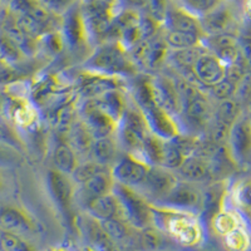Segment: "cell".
<instances>
[{
	"label": "cell",
	"instance_id": "obj_10",
	"mask_svg": "<svg viewBox=\"0 0 251 251\" xmlns=\"http://www.w3.org/2000/svg\"><path fill=\"white\" fill-rule=\"evenodd\" d=\"M149 84L152 100L157 106L172 117L180 114V97L174 80L166 77H151L149 78Z\"/></svg>",
	"mask_w": 251,
	"mask_h": 251
},
{
	"label": "cell",
	"instance_id": "obj_1",
	"mask_svg": "<svg viewBox=\"0 0 251 251\" xmlns=\"http://www.w3.org/2000/svg\"><path fill=\"white\" fill-rule=\"evenodd\" d=\"M151 214L152 224L180 245L194 248L202 241L203 228L196 214L157 205H151Z\"/></svg>",
	"mask_w": 251,
	"mask_h": 251
},
{
	"label": "cell",
	"instance_id": "obj_29",
	"mask_svg": "<svg viewBox=\"0 0 251 251\" xmlns=\"http://www.w3.org/2000/svg\"><path fill=\"white\" fill-rule=\"evenodd\" d=\"M166 43L169 49L172 50H182V49L194 48L200 46L202 37L194 33H186V31H172L166 30L165 37Z\"/></svg>",
	"mask_w": 251,
	"mask_h": 251
},
{
	"label": "cell",
	"instance_id": "obj_31",
	"mask_svg": "<svg viewBox=\"0 0 251 251\" xmlns=\"http://www.w3.org/2000/svg\"><path fill=\"white\" fill-rule=\"evenodd\" d=\"M224 197V187L223 185H212L207 187L202 192V202H201V211L206 215H215L221 211V203H223Z\"/></svg>",
	"mask_w": 251,
	"mask_h": 251
},
{
	"label": "cell",
	"instance_id": "obj_50",
	"mask_svg": "<svg viewBox=\"0 0 251 251\" xmlns=\"http://www.w3.org/2000/svg\"><path fill=\"white\" fill-rule=\"evenodd\" d=\"M239 42L240 59L243 60L244 64L251 68V35H243L237 38Z\"/></svg>",
	"mask_w": 251,
	"mask_h": 251
},
{
	"label": "cell",
	"instance_id": "obj_57",
	"mask_svg": "<svg viewBox=\"0 0 251 251\" xmlns=\"http://www.w3.org/2000/svg\"><path fill=\"white\" fill-rule=\"evenodd\" d=\"M103 1H114V0H103Z\"/></svg>",
	"mask_w": 251,
	"mask_h": 251
},
{
	"label": "cell",
	"instance_id": "obj_27",
	"mask_svg": "<svg viewBox=\"0 0 251 251\" xmlns=\"http://www.w3.org/2000/svg\"><path fill=\"white\" fill-rule=\"evenodd\" d=\"M93 161L102 166L108 167L111 163L114 162L117 156V147L111 137L94 138L91 149Z\"/></svg>",
	"mask_w": 251,
	"mask_h": 251
},
{
	"label": "cell",
	"instance_id": "obj_23",
	"mask_svg": "<svg viewBox=\"0 0 251 251\" xmlns=\"http://www.w3.org/2000/svg\"><path fill=\"white\" fill-rule=\"evenodd\" d=\"M59 82L51 75L40 77L30 89V100L35 107H43L50 100L51 97L59 93Z\"/></svg>",
	"mask_w": 251,
	"mask_h": 251
},
{
	"label": "cell",
	"instance_id": "obj_56",
	"mask_svg": "<svg viewBox=\"0 0 251 251\" xmlns=\"http://www.w3.org/2000/svg\"><path fill=\"white\" fill-rule=\"evenodd\" d=\"M47 251H67V250L63 248H50V249H48Z\"/></svg>",
	"mask_w": 251,
	"mask_h": 251
},
{
	"label": "cell",
	"instance_id": "obj_30",
	"mask_svg": "<svg viewBox=\"0 0 251 251\" xmlns=\"http://www.w3.org/2000/svg\"><path fill=\"white\" fill-rule=\"evenodd\" d=\"M187 156L188 154H186L185 149L180 143H176L175 140H166L161 167H165L170 171H174V170L177 171Z\"/></svg>",
	"mask_w": 251,
	"mask_h": 251
},
{
	"label": "cell",
	"instance_id": "obj_44",
	"mask_svg": "<svg viewBox=\"0 0 251 251\" xmlns=\"http://www.w3.org/2000/svg\"><path fill=\"white\" fill-rule=\"evenodd\" d=\"M170 1L169 0H147L146 3V8L143 13L154 19L157 23H160L161 25L165 22L166 14L169 10Z\"/></svg>",
	"mask_w": 251,
	"mask_h": 251
},
{
	"label": "cell",
	"instance_id": "obj_19",
	"mask_svg": "<svg viewBox=\"0 0 251 251\" xmlns=\"http://www.w3.org/2000/svg\"><path fill=\"white\" fill-rule=\"evenodd\" d=\"M86 211L88 212L89 217L97 221L120 217V206H118L117 199L112 192L102 195V196L87 199Z\"/></svg>",
	"mask_w": 251,
	"mask_h": 251
},
{
	"label": "cell",
	"instance_id": "obj_24",
	"mask_svg": "<svg viewBox=\"0 0 251 251\" xmlns=\"http://www.w3.org/2000/svg\"><path fill=\"white\" fill-rule=\"evenodd\" d=\"M55 170L64 175H72L77 167V154L68 142H59L53 153Z\"/></svg>",
	"mask_w": 251,
	"mask_h": 251
},
{
	"label": "cell",
	"instance_id": "obj_22",
	"mask_svg": "<svg viewBox=\"0 0 251 251\" xmlns=\"http://www.w3.org/2000/svg\"><path fill=\"white\" fill-rule=\"evenodd\" d=\"M93 102L103 113H106L117 125L120 123L121 118L123 117V113H125L126 108H127L125 94L122 93V89L107 92V93L102 94L100 97L94 98Z\"/></svg>",
	"mask_w": 251,
	"mask_h": 251
},
{
	"label": "cell",
	"instance_id": "obj_53",
	"mask_svg": "<svg viewBox=\"0 0 251 251\" xmlns=\"http://www.w3.org/2000/svg\"><path fill=\"white\" fill-rule=\"evenodd\" d=\"M120 3L126 9H133V10H137V12H143L147 0H120Z\"/></svg>",
	"mask_w": 251,
	"mask_h": 251
},
{
	"label": "cell",
	"instance_id": "obj_16",
	"mask_svg": "<svg viewBox=\"0 0 251 251\" xmlns=\"http://www.w3.org/2000/svg\"><path fill=\"white\" fill-rule=\"evenodd\" d=\"M230 154L235 161L245 160L251 152V125L245 118H237L227 137Z\"/></svg>",
	"mask_w": 251,
	"mask_h": 251
},
{
	"label": "cell",
	"instance_id": "obj_51",
	"mask_svg": "<svg viewBox=\"0 0 251 251\" xmlns=\"http://www.w3.org/2000/svg\"><path fill=\"white\" fill-rule=\"evenodd\" d=\"M20 78V72L12 66L0 67V86H6L18 82Z\"/></svg>",
	"mask_w": 251,
	"mask_h": 251
},
{
	"label": "cell",
	"instance_id": "obj_43",
	"mask_svg": "<svg viewBox=\"0 0 251 251\" xmlns=\"http://www.w3.org/2000/svg\"><path fill=\"white\" fill-rule=\"evenodd\" d=\"M39 42L43 44L46 50H48L50 54H59L63 49L66 48V42L63 38L60 30L49 31L47 34L40 38Z\"/></svg>",
	"mask_w": 251,
	"mask_h": 251
},
{
	"label": "cell",
	"instance_id": "obj_15",
	"mask_svg": "<svg viewBox=\"0 0 251 251\" xmlns=\"http://www.w3.org/2000/svg\"><path fill=\"white\" fill-rule=\"evenodd\" d=\"M49 192L55 202V205L66 214H71L72 203H73V196H75V188L69 180L68 175H64L57 170L49 171L48 177Z\"/></svg>",
	"mask_w": 251,
	"mask_h": 251
},
{
	"label": "cell",
	"instance_id": "obj_9",
	"mask_svg": "<svg viewBox=\"0 0 251 251\" xmlns=\"http://www.w3.org/2000/svg\"><path fill=\"white\" fill-rule=\"evenodd\" d=\"M177 182H178V178L175 176L172 171L160 166H151L149 174L140 187L142 188V196L145 199L147 196L150 199H153L154 202H157L169 194Z\"/></svg>",
	"mask_w": 251,
	"mask_h": 251
},
{
	"label": "cell",
	"instance_id": "obj_35",
	"mask_svg": "<svg viewBox=\"0 0 251 251\" xmlns=\"http://www.w3.org/2000/svg\"><path fill=\"white\" fill-rule=\"evenodd\" d=\"M100 227L103 228V231L106 232L107 236L113 241H123L128 237V224L123 221L120 217H113V219L104 220V221H100Z\"/></svg>",
	"mask_w": 251,
	"mask_h": 251
},
{
	"label": "cell",
	"instance_id": "obj_36",
	"mask_svg": "<svg viewBox=\"0 0 251 251\" xmlns=\"http://www.w3.org/2000/svg\"><path fill=\"white\" fill-rule=\"evenodd\" d=\"M212 226H214L215 231L224 237L241 225H240L239 217L234 212L220 211L219 214L212 217Z\"/></svg>",
	"mask_w": 251,
	"mask_h": 251
},
{
	"label": "cell",
	"instance_id": "obj_5",
	"mask_svg": "<svg viewBox=\"0 0 251 251\" xmlns=\"http://www.w3.org/2000/svg\"><path fill=\"white\" fill-rule=\"evenodd\" d=\"M80 9L86 23L88 38L104 42L107 31L113 23L114 18L125 8L120 3V0H84L80 4Z\"/></svg>",
	"mask_w": 251,
	"mask_h": 251
},
{
	"label": "cell",
	"instance_id": "obj_13",
	"mask_svg": "<svg viewBox=\"0 0 251 251\" xmlns=\"http://www.w3.org/2000/svg\"><path fill=\"white\" fill-rule=\"evenodd\" d=\"M199 20L203 35H217L231 33L230 30L235 23V15L230 5H227L224 0L211 12L199 18Z\"/></svg>",
	"mask_w": 251,
	"mask_h": 251
},
{
	"label": "cell",
	"instance_id": "obj_11",
	"mask_svg": "<svg viewBox=\"0 0 251 251\" xmlns=\"http://www.w3.org/2000/svg\"><path fill=\"white\" fill-rule=\"evenodd\" d=\"M123 80L121 77L100 75L93 72H83L78 80V92L86 100H94L107 92L122 89Z\"/></svg>",
	"mask_w": 251,
	"mask_h": 251
},
{
	"label": "cell",
	"instance_id": "obj_39",
	"mask_svg": "<svg viewBox=\"0 0 251 251\" xmlns=\"http://www.w3.org/2000/svg\"><path fill=\"white\" fill-rule=\"evenodd\" d=\"M107 170H109L107 166L100 165V163H97L96 161H88V162L78 163L75 170L73 171V174H72V176H73L75 182L83 185V183L86 182V181H88L89 178H92V177L96 176V175L100 174V172L107 171Z\"/></svg>",
	"mask_w": 251,
	"mask_h": 251
},
{
	"label": "cell",
	"instance_id": "obj_48",
	"mask_svg": "<svg viewBox=\"0 0 251 251\" xmlns=\"http://www.w3.org/2000/svg\"><path fill=\"white\" fill-rule=\"evenodd\" d=\"M8 5L10 13L19 17V15L30 14L40 5L38 0H4Z\"/></svg>",
	"mask_w": 251,
	"mask_h": 251
},
{
	"label": "cell",
	"instance_id": "obj_55",
	"mask_svg": "<svg viewBox=\"0 0 251 251\" xmlns=\"http://www.w3.org/2000/svg\"><path fill=\"white\" fill-rule=\"evenodd\" d=\"M80 251H100V250L96 248H93V246H91V245H87V246H84V248H83Z\"/></svg>",
	"mask_w": 251,
	"mask_h": 251
},
{
	"label": "cell",
	"instance_id": "obj_40",
	"mask_svg": "<svg viewBox=\"0 0 251 251\" xmlns=\"http://www.w3.org/2000/svg\"><path fill=\"white\" fill-rule=\"evenodd\" d=\"M0 251H34L22 236L12 232L3 231L0 234Z\"/></svg>",
	"mask_w": 251,
	"mask_h": 251
},
{
	"label": "cell",
	"instance_id": "obj_14",
	"mask_svg": "<svg viewBox=\"0 0 251 251\" xmlns=\"http://www.w3.org/2000/svg\"><path fill=\"white\" fill-rule=\"evenodd\" d=\"M192 71L199 83L210 88L225 78L226 66L205 49L195 62Z\"/></svg>",
	"mask_w": 251,
	"mask_h": 251
},
{
	"label": "cell",
	"instance_id": "obj_6",
	"mask_svg": "<svg viewBox=\"0 0 251 251\" xmlns=\"http://www.w3.org/2000/svg\"><path fill=\"white\" fill-rule=\"evenodd\" d=\"M202 192L190 182H177L169 194L157 201V206L196 214L201 211Z\"/></svg>",
	"mask_w": 251,
	"mask_h": 251
},
{
	"label": "cell",
	"instance_id": "obj_45",
	"mask_svg": "<svg viewBox=\"0 0 251 251\" xmlns=\"http://www.w3.org/2000/svg\"><path fill=\"white\" fill-rule=\"evenodd\" d=\"M141 245L145 249H150V250H156L160 249L163 245V236L162 232L158 228H153L151 226L149 227L142 228L140 236Z\"/></svg>",
	"mask_w": 251,
	"mask_h": 251
},
{
	"label": "cell",
	"instance_id": "obj_54",
	"mask_svg": "<svg viewBox=\"0 0 251 251\" xmlns=\"http://www.w3.org/2000/svg\"><path fill=\"white\" fill-rule=\"evenodd\" d=\"M8 100L9 98L6 97V94H4V92H0V116H4V114H5Z\"/></svg>",
	"mask_w": 251,
	"mask_h": 251
},
{
	"label": "cell",
	"instance_id": "obj_17",
	"mask_svg": "<svg viewBox=\"0 0 251 251\" xmlns=\"http://www.w3.org/2000/svg\"><path fill=\"white\" fill-rule=\"evenodd\" d=\"M162 25L165 26L166 30L186 31V33H194V34L203 37L199 18L176 4H170Z\"/></svg>",
	"mask_w": 251,
	"mask_h": 251
},
{
	"label": "cell",
	"instance_id": "obj_3",
	"mask_svg": "<svg viewBox=\"0 0 251 251\" xmlns=\"http://www.w3.org/2000/svg\"><path fill=\"white\" fill-rule=\"evenodd\" d=\"M84 67L88 72L112 77L133 75L137 72V66L118 42H104L100 44L86 60Z\"/></svg>",
	"mask_w": 251,
	"mask_h": 251
},
{
	"label": "cell",
	"instance_id": "obj_28",
	"mask_svg": "<svg viewBox=\"0 0 251 251\" xmlns=\"http://www.w3.org/2000/svg\"><path fill=\"white\" fill-rule=\"evenodd\" d=\"M165 141L162 138L157 137L154 134L149 133L145 138L141 147L140 153H142V160L150 166H160L162 165V154Z\"/></svg>",
	"mask_w": 251,
	"mask_h": 251
},
{
	"label": "cell",
	"instance_id": "obj_25",
	"mask_svg": "<svg viewBox=\"0 0 251 251\" xmlns=\"http://www.w3.org/2000/svg\"><path fill=\"white\" fill-rule=\"evenodd\" d=\"M69 145L75 152L78 153H87L91 152L92 143H93L94 138L89 129L87 128V126L84 122L80 121H75L73 126L69 129Z\"/></svg>",
	"mask_w": 251,
	"mask_h": 251
},
{
	"label": "cell",
	"instance_id": "obj_58",
	"mask_svg": "<svg viewBox=\"0 0 251 251\" xmlns=\"http://www.w3.org/2000/svg\"><path fill=\"white\" fill-rule=\"evenodd\" d=\"M250 125H251V121H250Z\"/></svg>",
	"mask_w": 251,
	"mask_h": 251
},
{
	"label": "cell",
	"instance_id": "obj_8",
	"mask_svg": "<svg viewBox=\"0 0 251 251\" xmlns=\"http://www.w3.org/2000/svg\"><path fill=\"white\" fill-rule=\"evenodd\" d=\"M60 33H62L66 47L72 49H78L87 43L88 33H87L86 23L80 9V3L71 8L64 15H62V24H60Z\"/></svg>",
	"mask_w": 251,
	"mask_h": 251
},
{
	"label": "cell",
	"instance_id": "obj_42",
	"mask_svg": "<svg viewBox=\"0 0 251 251\" xmlns=\"http://www.w3.org/2000/svg\"><path fill=\"white\" fill-rule=\"evenodd\" d=\"M0 143L8 145L10 147H14L17 150L23 149V143L20 141L19 136L8 120L4 118V116H0Z\"/></svg>",
	"mask_w": 251,
	"mask_h": 251
},
{
	"label": "cell",
	"instance_id": "obj_49",
	"mask_svg": "<svg viewBox=\"0 0 251 251\" xmlns=\"http://www.w3.org/2000/svg\"><path fill=\"white\" fill-rule=\"evenodd\" d=\"M235 201L241 207L251 210V181L241 182L235 190Z\"/></svg>",
	"mask_w": 251,
	"mask_h": 251
},
{
	"label": "cell",
	"instance_id": "obj_46",
	"mask_svg": "<svg viewBox=\"0 0 251 251\" xmlns=\"http://www.w3.org/2000/svg\"><path fill=\"white\" fill-rule=\"evenodd\" d=\"M237 84L236 83L231 82L227 78H224V79L220 80L219 83L214 84L212 87H210V91H211L212 96L215 98L220 100H231V97L236 93Z\"/></svg>",
	"mask_w": 251,
	"mask_h": 251
},
{
	"label": "cell",
	"instance_id": "obj_21",
	"mask_svg": "<svg viewBox=\"0 0 251 251\" xmlns=\"http://www.w3.org/2000/svg\"><path fill=\"white\" fill-rule=\"evenodd\" d=\"M0 227L3 231L22 235L33 231V223L28 215L15 207L0 208Z\"/></svg>",
	"mask_w": 251,
	"mask_h": 251
},
{
	"label": "cell",
	"instance_id": "obj_41",
	"mask_svg": "<svg viewBox=\"0 0 251 251\" xmlns=\"http://www.w3.org/2000/svg\"><path fill=\"white\" fill-rule=\"evenodd\" d=\"M240 107L235 100H226L221 102L216 112V121L224 125L232 126L235 121L239 118Z\"/></svg>",
	"mask_w": 251,
	"mask_h": 251
},
{
	"label": "cell",
	"instance_id": "obj_4",
	"mask_svg": "<svg viewBox=\"0 0 251 251\" xmlns=\"http://www.w3.org/2000/svg\"><path fill=\"white\" fill-rule=\"evenodd\" d=\"M112 194L120 206V219L140 230L151 226V203L147 202L142 195L136 192L134 188L118 182H114Z\"/></svg>",
	"mask_w": 251,
	"mask_h": 251
},
{
	"label": "cell",
	"instance_id": "obj_12",
	"mask_svg": "<svg viewBox=\"0 0 251 251\" xmlns=\"http://www.w3.org/2000/svg\"><path fill=\"white\" fill-rule=\"evenodd\" d=\"M83 122L92 133L93 138L111 137L113 132L117 131L118 125L114 121L103 113L96 104L93 100H87L82 107Z\"/></svg>",
	"mask_w": 251,
	"mask_h": 251
},
{
	"label": "cell",
	"instance_id": "obj_18",
	"mask_svg": "<svg viewBox=\"0 0 251 251\" xmlns=\"http://www.w3.org/2000/svg\"><path fill=\"white\" fill-rule=\"evenodd\" d=\"M4 116L22 128H30L38 121V112L34 104L18 97L9 98Z\"/></svg>",
	"mask_w": 251,
	"mask_h": 251
},
{
	"label": "cell",
	"instance_id": "obj_20",
	"mask_svg": "<svg viewBox=\"0 0 251 251\" xmlns=\"http://www.w3.org/2000/svg\"><path fill=\"white\" fill-rule=\"evenodd\" d=\"M177 172L185 182L190 183L205 182L208 178H211L208 161L202 157L191 156V154L186 157Z\"/></svg>",
	"mask_w": 251,
	"mask_h": 251
},
{
	"label": "cell",
	"instance_id": "obj_34",
	"mask_svg": "<svg viewBox=\"0 0 251 251\" xmlns=\"http://www.w3.org/2000/svg\"><path fill=\"white\" fill-rule=\"evenodd\" d=\"M24 59V53L5 33L0 34V60L6 66L14 67Z\"/></svg>",
	"mask_w": 251,
	"mask_h": 251
},
{
	"label": "cell",
	"instance_id": "obj_38",
	"mask_svg": "<svg viewBox=\"0 0 251 251\" xmlns=\"http://www.w3.org/2000/svg\"><path fill=\"white\" fill-rule=\"evenodd\" d=\"M177 1H178L177 5L191 13L195 17L201 18L220 5L224 0H177Z\"/></svg>",
	"mask_w": 251,
	"mask_h": 251
},
{
	"label": "cell",
	"instance_id": "obj_26",
	"mask_svg": "<svg viewBox=\"0 0 251 251\" xmlns=\"http://www.w3.org/2000/svg\"><path fill=\"white\" fill-rule=\"evenodd\" d=\"M114 180L112 177V174L109 170L107 171H103L100 174L96 175L92 178H89L88 181L83 183V192L87 196V199L89 197H96V196H102V195L111 194L112 190H113Z\"/></svg>",
	"mask_w": 251,
	"mask_h": 251
},
{
	"label": "cell",
	"instance_id": "obj_52",
	"mask_svg": "<svg viewBox=\"0 0 251 251\" xmlns=\"http://www.w3.org/2000/svg\"><path fill=\"white\" fill-rule=\"evenodd\" d=\"M232 1L239 5L245 22L251 25V0H232Z\"/></svg>",
	"mask_w": 251,
	"mask_h": 251
},
{
	"label": "cell",
	"instance_id": "obj_37",
	"mask_svg": "<svg viewBox=\"0 0 251 251\" xmlns=\"http://www.w3.org/2000/svg\"><path fill=\"white\" fill-rule=\"evenodd\" d=\"M224 243L230 251H249L251 249L250 234L241 226L225 235Z\"/></svg>",
	"mask_w": 251,
	"mask_h": 251
},
{
	"label": "cell",
	"instance_id": "obj_47",
	"mask_svg": "<svg viewBox=\"0 0 251 251\" xmlns=\"http://www.w3.org/2000/svg\"><path fill=\"white\" fill-rule=\"evenodd\" d=\"M40 5L50 12L51 14L62 17L66 14L69 9L79 4V0H38Z\"/></svg>",
	"mask_w": 251,
	"mask_h": 251
},
{
	"label": "cell",
	"instance_id": "obj_7",
	"mask_svg": "<svg viewBox=\"0 0 251 251\" xmlns=\"http://www.w3.org/2000/svg\"><path fill=\"white\" fill-rule=\"evenodd\" d=\"M150 167L151 166L147 165L142 158L136 157L134 154H128L121 158L113 166L111 174L114 182L136 188L143 183L150 171Z\"/></svg>",
	"mask_w": 251,
	"mask_h": 251
},
{
	"label": "cell",
	"instance_id": "obj_32",
	"mask_svg": "<svg viewBox=\"0 0 251 251\" xmlns=\"http://www.w3.org/2000/svg\"><path fill=\"white\" fill-rule=\"evenodd\" d=\"M205 50L202 46H197L194 48L188 49H182V50H174L170 54V60L174 63L176 68L180 69L182 73L185 72L192 71V67H194L195 62L197 60V58L202 54V51Z\"/></svg>",
	"mask_w": 251,
	"mask_h": 251
},
{
	"label": "cell",
	"instance_id": "obj_33",
	"mask_svg": "<svg viewBox=\"0 0 251 251\" xmlns=\"http://www.w3.org/2000/svg\"><path fill=\"white\" fill-rule=\"evenodd\" d=\"M167 54H169V47L165 38H151L149 51H147L143 64L149 68H157L167 58Z\"/></svg>",
	"mask_w": 251,
	"mask_h": 251
},
{
	"label": "cell",
	"instance_id": "obj_2",
	"mask_svg": "<svg viewBox=\"0 0 251 251\" xmlns=\"http://www.w3.org/2000/svg\"><path fill=\"white\" fill-rule=\"evenodd\" d=\"M134 102L145 117L150 133L162 140H175L180 134V126L171 114L161 109L153 102L150 91L149 77H141L134 84Z\"/></svg>",
	"mask_w": 251,
	"mask_h": 251
}]
</instances>
